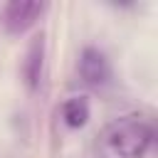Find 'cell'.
I'll use <instances>...</instances> for the list:
<instances>
[{
  "label": "cell",
  "instance_id": "obj_3",
  "mask_svg": "<svg viewBox=\"0 0 158 158\" xmlns=\"http://www.w3.org/2000/svg\"><path fill=\"white\" fill-rule=\"evenodd\" d=\"M44 5L35 2V0H12L5 7V30L10 35H22L25 30H30L37 17L42 15Z\"/></svg>",
  "mask_w": 158,
  "mask_h": 158
},
{
  "label": "cell",
  "instance_id": "obj_5",
  "mask_svg": "<svg viewBox=\"0 0 158 158\" xmlns=\"http://www.w3.org/2000/svg\"><path fill=\"white\" fill-rule=\"evenodd\" d=\"M62 118L69 128H81L89 121V101L84 96H72L62 104Z\"/></svg>",
  "mask_w": 158,
  "mask_h": 158
},
{
  "label": "cell",
  "instance_id": "obj_2",
  "mask_svg": "<svg viewBox=\"0 0 158 158\" xmlns=\"http://www.w3.org/2000/svg\"><path fill=\"white\" fill-rule=\"evenodd\" d=\"M79 74H81L84 84H89V86H96V89L106 86L111 79V67H109L106 54L96 47H84L79 54Z\"/></svg>",
  "mask_w": 158,
  "mask_h": 158
},
{
  "label": "cell",
  "instance_id": "obj_1",
  "mask_svg": "<svg viewBox=\"0 0 158 158\" xmlns=\"http://www.w3.org/2000/svg\"><path fill=\"white\" fill-rule=\"evenodd\" d=\"M153 143V128L138 114L118 116L106 123L96 138V158H146Z\"/></svg>",
  "mask_w": 158,
  "mask_h": 158
},
{
  "label": "cell",
  "instance_id": "obj_4",
  "mask_svg": "<svg viewBox=\"0 0 158 158\" xmlns=\"http://www.w3.org/2000/svg\"><path fill=\"white\" fill-rule=\"evenodd\" d=\"M42 72H44V32L35 35L30 40L27 54H25V64H22V77L30 91H37L42 84Z\"/></svg>",
  "mask_w": 158,
  "mask_h": 158
}]
</instances>
